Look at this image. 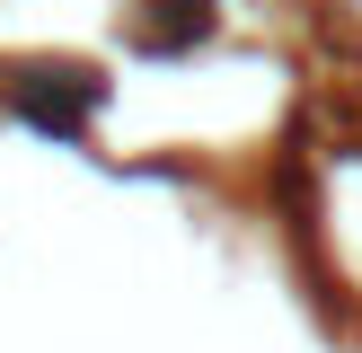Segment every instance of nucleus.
Segmentation results:
<instances>
[{"instance_id": "obj_1", "label": "nucleus", "mask_w": 362, "mask_h": 353, "mask_svg": "<svg viewBox=\"0 0 362 353\" xmlns=\"http://www.w3.org/2000/svg\"><path fill=\"white\" fill-rule=\"evenodd\" d=\"M9 106L27 124H45V133H80V115L98 106V80H88V71H18Z\"/></svg>"}]
</instances>
